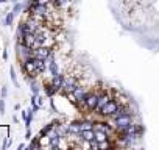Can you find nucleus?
Listing matches in <instances>:
<instances>
[{"label": "nucleus", "mask_w": 159, "mask_h": 150, "mask_svg": "<svg viewBox=\"0 0 159 150\" xmlns=\"http://www.w3.org/2000/svg\"><path fill=\"white\" fill-rule=\"evenodd\" d=\"M22 67H24L25 73L28 75V77H31V78H34L38 73H41V70H39V69H38V66H36L34 58H30L28 61H25V63L22 64Z\"/></svg>", "instance_id": "f257e3e1"}, {"label": "nucleus", "mask_w": 159, "mask_h": 150, "mask_svg": "<svg viewBox=\"0 0 159 150\" xmlns=\"http://www.w3.org/2000/svg\"><path fill=\"white\" fill-rule=\"evenodd\" d=\"M70 96H72L73 102L84 103V102H86V97H88V92H86V89H84V88H81V86H78V85H76V88L73 89V92H72Z\"/></svg>", "instance_id": "f03ea898"}, {"label": "nucleus", "mask_w": 159, "mask_h": 150, "mask_svg": "<svg viewBox=\"0 0 159 150\" xmlns=\"http://www.w3.org/2000/svg\"><path fill=\"white\" fill-rule=\"evenodd\" d=\"M75 88H76V82H75V78H72V77H70V78H64L62 86H61L64 96H70V94L73 92Z\"/></svg>", "instance_id": "7ed1b4c3"}, {"label": "nucleus", "mask_w": 159, "mask_h": 150, "mask_svg": "<svg viewBox=\"0 0 159 150\" xmlns=\"http://www.w3.org/2000/svg\"><path fill=\"white\" fill-rule=\"evenodd\" d=\"M98 99H100V96H98L97 92H91V94H88L86 102H84L86 108H89V110L95 111V110H97V105H98Z\"/></svg>", "instance_id": "20e7f679"}, {"label": "nucleus", "mask_w": 159, "mask_h": 150, "mask_svg": "<svg viewBox=\"0 0 159 150\" xmlns=\"http://www.w3.org/2000/svg\"><path fill=\"white\" fill-rule=\"evenodd\" d=\"M120 106H119V103L117 102H114V100H109V103H106L103 108H102V114H105V116H112L117 110H119Z\"/></svg>", "instance_id": "39448f33"}, {"label": "nucleus", "mask_w": 159, "mask_h": 150, "mask_svg": "<svg viewBox=\"0 0 159 150\" xmlns=\"http://www.w3.org/2000/svg\"><path fill=\"white\" fill-rule=\"evenodd\" d=\"M33 58H41V59H48L50 58V49L48 47H38L33 50Z\"/></svg>", "instance_id": "423d86ee"}, {"label": "nucleus", "mask_w": 159, "mask_h": 150, "mask_svg": "<svg viewBox=\"0 0 159 150\" xmlns=\"http://www.w3.org/2000/svg\"><path fill=\"white\" fill-rule=\"evenodd\" d=\"M62 82H64V77L62 75H53V80H52V85L56 88V91H59L61 89V86H62Z\"/></svg>", "instance_id": "0eeeda50"}, {"label": "nucleus", "mask_w": 159, "mask_h": 150, "mask_svg": "<svg viewBox=\"0 0 159 150\" xmlns=\"http://www.w3.org/2000/svg\"><path fill=\"white\" fill-rule=\"evenodd\" d=\"M80 134H81V138L84 141H95V131L94 130H83Z\"/></svg>", "instance_id": "6e6552de"}, {"label": "nucleus", "mask_w": 159, "mask_h": 150, "mask_svg": "<svg viewBox=\"0 0 159 150\" xmlns=\"http://www.w3.org/2000/svg\"><path fill=\"white\" fill-rule=\"evenodd\" d=\"M109 100H111V99H109V96H108L106 92H105V94H102V96H100V99H98L97 111H102V108H103V106H105L106 103H109Z\"/></svg>", "instance_id": "1a4fd4ad"}, {"label": "nucleus", "mask_w": 159, "mask_h": 150, "mask_svg": "<svg viewBox=\"0 0 159 150\" xmlns=\"http://www.w3.org/2000/svg\"><path fill=\"white\" fill-rule=\"evenodd\" d=\"M94 131H95V141L97 142L108 141V133L106 131H100V130H94Z\"/></svg>", "instance_id": "9d476101"}, {"label": "nucleus", "mask_w": 159, "mask_h": 150, "mask_svg": "<svg viewBox=\"0 0 159 150\" xmlns=\"http://www.w3.org/2000/svg\"><path fill=\"white\" fill-rule=\"evenodd\" d=\"M69 131L70 133H81L83 131V125L81 124H72V125H69Z\"/></svg>", "instance_id": "9b49d317"}, {"label": "nucleus", "mask_w": 159, "mask_h": 150, "mask_svg": "<svg viewBox=\"0 0 159 150\" xmlns=\"http://www.w3.org/2000/svg\"><path fill=\"white\" fill-rule=\"evenodd\" d=\"M48 66H50V72H52V75H58L59 72H58V66H56V63L50 58V61H48Z\"/></svg>", "instance_id": "f8f14e48"}, {"label": "nucleus", "mask_w": 159, "mask_h": 150, "mask_svg": "<svg viewBox=\"0 0 159 150\" xmlns=\"http://www.w3.org/2000/svg\"><path fill=\"white\" fill-rule=\"evenodd\" d=\"M53 0H33L31 3H39V5H48V3H52Z\"/></svg>", "instance_id": "ddd939ff"}, {"label": "nucleus", "mask_w": 159, "mask_h": 150, "mask_svg": "<svg viewBox=\"0 0 159 150\" xmlns=\"http://www.w3.org/2000/svg\"><path fill=\"white\" fill-rule=\"evenodd\" d=\"M13 17H14V13H10V14L7 16V19H5V25H11V22H13Z\"/></svg>", "instance_id": "4468645a"}, {"label": "nucleus", "mask_w": 159, "mask_h": 150, "mask_svg": "<svg viewBox=\"0 0 159 150\" xmlns=\"http://www.w3.org/2000/svg\"><path fill=\"white\" fill-rule=\"evenodd\" d=\"M106 147H109V144H108V141H103V142H98V148H106Z\"/></svg>", "instance_id": "2eb2a0df"}, {"label": "nucleus", "mask_w": 159, "mask_h": 150, "mask_svg": "<svg viewBox=\"0 0 159 150\" xmlns=\"http://www.w3.org/2000/svg\"><path fill=\"white\" fill-rule=\"evenodd\" d=\"M10 73H11V80H13V83L16 85L17 82H16V75H14V69H11V70H10Z\"/></svg>", "instance_id": "dca6fc26"}, {"label": "nucleus", "mask_w": 159, "mask_h": 150, "mask_svg": "<svg viewBox=\"0 0 159 150\" xmlns=\"http://www.w3.org/2000/svg\"><path fill=\"white\" fill-rule=\"evenodd\" d=\"M0 111H5V105H3V100H0Z\"/></svg>", "instance_id": "f3484780"}, {"label": "nucleus", "mask_w": 159, "mask_h": 150, "mask_svg": "<svg viewBox=\"0 0 159 150\" xmlns=\"http://www.w3.org/2000/svg\"><path fill=\"white\" fill-rule=\"evenodd\" d=\"M19 10H20V5H16V7H14V10H13V13L16 14V13H17Z\"/></svg>", "instance_id": "a211bd4d"}, {"label": "nucleus", "mask_w": 159, "mask_h": 150, "mask_svg": "<svg viewBox=\"0 0 159 150\" xmlns=\"http://www.w3.org/2000/svg\"><path fill=\"white\" fill-rule=\"evenodd\" d=\"M5 94H7V89H5V88H3V89H2V99H3V97H5Z\"/></svg>", "instance_id": "6ab92c4d"}, {"label": "nucleus", "mask_w": 159, "mask_h": 150, "mask_svg": "<svg viewBox=\"0 0 159 150\" xmlns=\"http://www.w3.org/2000/svg\"><path fill=\"white\" fill-rule=\"evenodd\" d=\"M5 2H8V0H0V3H5Z\"/></svg>", "instance_id": "aec40b11"}]
</instances>
